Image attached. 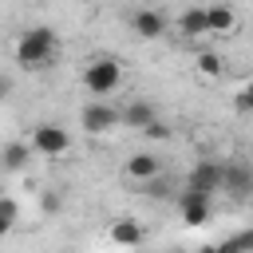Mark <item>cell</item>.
Segmentation results:
<instances>
[{"label": "cell", "instance_id": "cell-1", "mask_svg": "<svg viewBox=\"0 0 253 253\" xmlns=\"http://www.w3.org/2000/svg\"><path fill=\"white\" fill-rule=\"evenodd\" d=\"M55 47H59V36H55L47 24H36V28H28V32L16 40L12 55H16V63H20L24 71H43V67H51Z\"/></svg>", "mask_w": 253, "mask_h": 253}, {"label": "cell", "instance_id": "cell-2", "mask_svg": "<svg viewBox=\"0 0 253 253\" xmlns=\"http://www.w3.org/2000/svg\"><path fill=\"white\" fill-rule=\"evenodd\" d=\"M83 87L103 103V95H115V91L123 87V63H119V59H111V55L91 59V63L83 67Z\"/></svg>", "mask_w": 253, "mask_h": 253}, {"label": "cell", "instance_id": "cell-3", "mask_svg": "<svg viewBox=\"0 0 253 253\" xmlns=\"http://www.w3.org/2000/svg\"><path fill=\"white\" fill-rule=\"evenodd\" d=\"M28 142H32V150H36L40 158H63V154L71 150V134H67L59 123H36Z\"/></svg>", "mask_w": 253, "mask_h": 253}, {"label": "cell", "instance_id": "cell-4", "mask_svg": "<svg viewBox=\"0 0 253 253\" xmlns=\"http://www.w3.org/2000/svg\"><path fill=\"white\" fill-rule=\"evenodd\" d=\"M79 126H83L87 134H107V130L123 126V107H111V103L91 99V103H83V111H79Z\"/></svg>", "mask_w": 253, "mask_h": 253}, {"label": "cell", "instance_id": "cell-5", "mask_svg": "<svg viewBox=\"0 0 253 253\" xmlns=\"http://www.w3.org/2000/svg\"><path fill=\"white\" fill-rule=\"evenodd\" d=\"M221 178H225V162L202 158V162H194V170H190V178H186V190H194V194H206V198H213V194L221 190Z\"/></svg>", "mask_w": 253, "mask_h": 253}, {"label": "cell", "instance_id": "cell-6", "mask_svg": "<svg viewBox=\"0 0 253 253\" xmlns=\"http://www.w3.org/2000/svg\"><path fill=\"white\" fill-rule=\"evenodd\" d=\"M123 174H126L134 186L154 182V178H162V158H158L154 150H134V154L123 162Z\"/></svg>", "mask_w": 253, "mask_h": 253}, {"label": "cell", "instance_id": "cell-7", "mask_svg": "<svg viewBox=\"0 0 253 253\" xmlns=\"http://www.w3.org/2000/svg\"><path fill=\"white\" fill-rule=\"evenodd\" d=\"M221 194H229V198H249L253 194V162H241V158H233V162H225V178H221Z\"/></svg>", "mask_w": 253, "mask_h": 253}, {"label": "cell", "instance_id": "cell-8", "mask_svg": "<svg viewBox=\"0 0 253 253\" xmlns=\"http://www.w3.org/2000/svg\"><path fill=\"white\" fill-rule=\"evenodd\" d=\"M126 24H130V32L142 36V40H158V36H166V16H162L158 8H134V12L126 16Z\"/></svg>", "mask_w": 253, "mask_h": 253}, {"label": "cell", "instance_id": "cell-9", "mask_svg": "<svg viewBox=\"0 0 253 253\" xmlns=\"http://www.w3.org/2000/svg\"><path fill=\"white\" fill-rule=\"evenodd\" d=\"M178 210H182V221H186V225H206V221H210V213H213V198L194 194V190H182Z\"/></svg>", "mask_w": 253, "mask_h": 253}, {"label": "cell", "instance_id": "cell-10", "mask_svg": "<svg viewBox=\"0 0 253 253\" xmlns=\"http://www.w3.org/2000/svg\"><path fill=\"white\" fill-rule=\"evenodd\" d=\"M107 237H111V245H119V249H138L146 233H142V225H138L134 217H115L111 229H107Z\"/></svg>", "mask_w": 253, "mask_h": 253}, {"label": "cell", "instance_id": "cell-11", "mask_svg": "<svg viewBox=\"0 0 253 253\" xmlns=\"http://www.w3.org/2000/svg\"><path fill=\"white\" fill-rule=\"evenodd\" d=\"M206 28H210V36H233L237 32V12L229 4H206Z\"/></svg>", "mask_w": 253, "mask_h": 253}, {"label": "cell", "instance_id": "cell-12", "mask_svg": "<svg viewBox=\"0 0 253 253\" xmlns=\"http://www.w3.org/2000/svg\"><path fill=\"white\" fill-rule=\"evenodd\" d=\"M150 123H158L154 103H146V99H130V103L123 107V126H130V130H146Z\"/></svg>", "mask_w": 253, "mask_h": 253}, {"label": "cell", "instance_id": "cell-13", "mask_svg": "<svg viewBox=\"0 0 253 253\" xmlns=\"http://www.w3.org/2000/svg\"><path fill=\"white\" fill-rule=\"evenodd\" d=\"M32 154H36V150H32L28 138H12V142L0 146V166H4V170H24V166L32 162Z\"/></svg>", "mask_w": 253, "mask_h": 253}, {"label": "cell", "instance_id": "cell-14", "mask_svg": "<svg viewBox=\"0 0 253 253\" xmlns=\"http://www.w3.org/2000/svg\"><path fill=\"white\" fill-rule=\"evenodd\" d=\"M178 32H182L186 40L210 36V28H206V8H182V12H178Z\"/></svg>", "mask_w": 253, "mask_h": 253}, {"label": "cell", "instance_id": "cell-15", "mask_svg": "<svg viewBox=\"0 0 253 253\" xmlns=\"http://www.w3.org/2000/svg\"><path fill=\"white\" fill-rule=\"evenodd\" d=\"M194 67H198V75H202V79H221L225 59H221L217 51H210V47H206V51H198V55H194Z\"/></svg>", "mask_w": 253, "mask_h": 253}, {"label": "cell", "instance_id": "cell-16", "mask_svg": "<svg viewBox=\"0 0 253 253\" xmlns=\"http://www.w3.org/2000/svg\"><path fill=\"white\" fill-rule=\"evenodd\" d=\"M217 253H253V229H241V233L217 241Z\"/></svg>", "mask_w": 253, "mask_h": 253}, {"label": "cell", "instance_id": "cell-17", "mask_svg": "<svg viewBox=\"0 0 253 253\" xmlns=\"http://www.w3.org/2000/svg\"><path fill=\"white\" fill-rule=\"evenodd\" d=\"M233 107L241 111V115H253V75L237 87V95H233Z\"/></svg>", "mask_w": 253, "mask_h": 253}, {"label": "cell", "instance_id": "cell-18", "mask_svg": "<svg viewBox=\"0 0 253 253\" xmlns=\"http://www.w3.org/2000/svg\"><path fill=\"white\" fill-rule=\"evenodd\" d=\"M40 210L51 217V213H59L63 210V194L59 190H40Z\"/></svg>", "mask_w": 253, "mask_h": 253}, {"label": "cell", "instance_id": "cell-19", "mask_svg": "<svg viewBox=\"0 0 253 253\" xmlns=\"http://www.w3.org/2000/svg\"><path fill=\"white\" fill-rule=\"evenodd\" d=\"M0 217H4L8 225H16V221H20V202H16L12 194H0Z\"/></svg>", "mask_w": 253, "mask_h": 253}, {"label": "cell", "instance_id": "cell-20", "mask_svg": "<svg viewBox=\"0 0 253 253\" xmlns=\"http://www.w3.org/2000/svg\"><path fill=\"white\" fill-rule=\"evenodd\" d=\"M138 194H146V198H166V194H170V182H166V178L142 182V186H138Z\"/></svg>", "mask_w": 253, "mask_h": 253}, {"label": "cell", "instance_id": "cell-21", "mask_svg": "<svg viewBox=\"0 0 253 253\" xmlns=\"http://www.w3.org/2000/svg\"><path fill=\"white\" fill-rule=\"evenodd\" d=\"M142 134H146V138H150V142H166V138H170V126H166V123H162V119H158V123H150V126H146V130H142Z\"/></svg>", "mask_w": 253, "mask_h": 253}, {"label": "cell", "instance_id": "cell-22", "mask_svg": "<svg viewBox=\"0 0 253 253\" xmlns=\"http://www.w3.org/2000/svg\"><path fill=\"white\" fill-rule=\"evenodd\" d=\"M8 95H12V75H4V71H0V103H4Z\"/></svg>", "mask_w": 253, "mask_h": 253}, {"label": "cell", "instance_id": "cell-23", "mask_svg": "<svg viewBox=\"0 0 253 253\" xmlns=\"http://www.w3.org/2000/svg\"><path fill=\"white\" fill-rule=\"evenodd\" d=\"M8 233H12V225H8L4 217H0V237H8Z\"/></svg>", "mask_w": 253, "mask_h": 253}, {"label": "cell", "instance_id": "cell-24", "mask_svg": "<svg viewBox=\"0 0 253 253\" xmlns=\"http://www.w3.org/2000/svg\"><path fill=\"white\" fill-rule=\"evenodd\" d=\"M198 253H217V245H202V249H198Z\"/></svg>", "mask_w": 253, "mask_h": 253}]
</instances>
